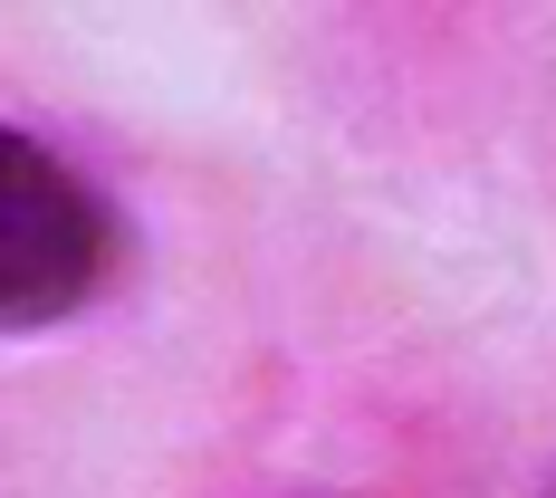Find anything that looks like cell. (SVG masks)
Segmentation results:
<instances>
[{
	"instance_id": "1",
	"label": "cell",
	"mask_w": 556,
	"mask_h": 498,
	"mask_svg": "<svg viewBox=\"0 0 556 498\" xmlns=\"http://www.w3.org/2000/svg\"><path fill=\"white\" fill-rule=\"evenodd\" d=\"M115 278V212L20 125H0V335L67 327Z\"/></svg>"
}]
</instances>
